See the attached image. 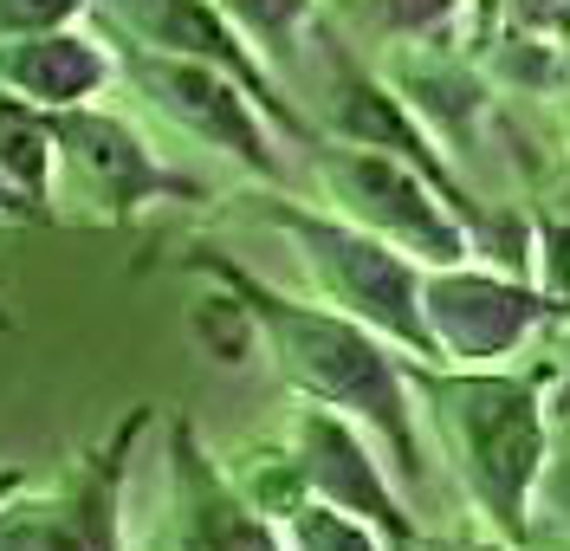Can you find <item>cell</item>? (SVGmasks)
Masks as SVG:
<instances>
[{"label": "cell", "mask_w": 570, "mask_h": 551, "mask_svg": "<svg viewBox=\"0 0 570 551\" xmlns=\"http://www.w3.org/2000/svg\"><path fill=\"white\" fill-rule=\"evenodd\" d=\"M85 20V0H0V39L7 33H46Z\"/></svg>", "instance_id": "19"}, {"label": "cell", "mask_w": 570, "mask_h": 551, "mask_svg": "<svg viewBox=\"0 0 570 551\" xmlns=\"http://www.w3.org/2000/svg\"><path fill=\"white\" fill-rule=\"evenodd\" d=\"M285 441L298 454V474H305L312 500L376 525L390 545H409L422 532V519L409 513V500H402V480L383 461V447L370 441V429H356L351 415H337L324 403H298L292 422H285Z\"/></svg>", "instance_id": "11"}, {"label": "cell", "mask_w": 570, "mask_h": 551, "mask_svg": "<svg viewBox=\"0 0 570 551\" xmlns=\"http://www.w3.org/2000/svg\"><path fill=\"white\" fill-rule=\"evenodd\" d=\"M188 331H195V344L208 351L214 364H227V370L247 364L253 351H259V325H253V312L227 293V286H214V293H202L195 305H188Z\"/></svg>", "instance_id": "17"}, {"label": "cell", "mask_w": 570, "mask_h": 551, "mask_svg": "<svg viewBox=\"0 0 570 551\" xmlns=\"http://www.w3.org/2000/svg\"><path fill=\"white\" fill-rule=\"evenodd\" d=\"M409 390L415 409L434 429L441 461L454 468V486L480 513L487 532L532 545V506L538 480L551 461V357L538 370L512 364H422L409 357Z\"/></svg>", "instance_id": "2"}, {"label": "cell", "mask_w": 570, "mask_h": 551, "mask_svg": "<svg viewBox=\"0 0 570 551\" xmlns=\"http://www.w3.org/2000/svg\"><path fill=\"white\" fill-rule=\"evenodd\" d=\"M181 273L227 286L253 312L259 351L273 357L285 390L298 403H324L337 415H351L356 429H370V441L390 461V474L402 486H422L428 480L422 409H415V390H409V357L395 351L390 337H376L370 325L331 312L324 298H292L279 286H266L259 273H247L240 259L220 254V247H188Z\"/></svg>", "instance_id": "1"}, {"label": "cell", "mask_w": 570, "mask_h": 551, "mask_svg": "<svg viewBox=\"0 0 570 551\" xmlns=\"http://www.w3.org/2000/svg\"><path fill=\"white\" fill-rule=\"evenodd\" d=\"M318 13L363 46H428L466 27V0H318Z\"/></svg>", "instance_id": "13"}, {"label": "cell", "mask_w": 570, "mask_h": 551, "mask_svg": "<svg viewBox=\"0 0 570 551\" xmlns=\"http://www.w3.org/2000/svg\"><path fill=\"white\" fill-rule=\"evenodd\" d=\"M52 156H59L66 195L85 201V215L105 220V227H124L142 208H156V201H208V188L195 176H181V169H169L156 149L142 144L137 124L117 117L110 105H98V98L52 110Z\"/></svg>", "instance_id": "8"}, {"label": "cell", "mask_w": 570, "mask_h": 551, "mask_svg": "<svg viewBox=\"0 0 570 551\" xmlns=\"http://www.w3.org/2000/svg\"><path fill=\"white\" fill-rule=\"evenodd\" d=\"M538 500H544V513H551V519H558V525L570 532V447H564V454L551 447V461H544V480H538Z\"/></svg>", "instance_id": "21"}, {"label": "cell", "mask_w": 570, "mask_h": 551, "mask_svg": "<svg viewBox=\"0 0 570 551\" xmlns=\"http://www.w3.org/2000/svg\"><path fill=\"white\" fill-rule=\"evenodd\" d=\"M0 220H59V215H52V208H39V201H27L20 188L0 176Z\"/></svg>", "instance_id": "25"}, {"label": "cell", "mask_w": 570, "mask_h": 551, "mask_svg": "<svg viewBox=\"0 0 570 551\" xmlns=\"http://www.w3.org/2000/svg\"><path fill=\"white\" fill-rule=\"evenodd\" d=\"M85 20L105 39H124V46H142V52H169V59H202L214 72L240 78L247 98L266 110V124L279 130V144L312 149L324 137L318 117L285 91L279 72L259 59V46L214 0H85Z\"/></svg>", "instance_id": "6"}, {"label": "cell", "mask_w": 570, "mask_h": 551, "mask_svg": "<svg viewBox=\"0 0 570 551\" xmlns=\"http://www.w3.org/2000/svg\"><path fill=\"white\" fill-rule=\"evenodd\" d=\"M156 409L137 403L98 447H78L59 474L27 480L0 500V551H130L124 545V486L130 454L149 435Z\"/></svg>", "instance_id": "4"}, {"label": "cell", "mask_w": 570, "mask_h": 551, "mask_svg": "<svg viewBox=\"0 0 570 551\" xmlns=\"http://www.w3.org/2000/svg\"><path fill=\"white\" fill-rule=\"evenodd\" d=\"M544 403H551V422L570 429V318H564V344L551 351V390H544Z\"/></svg>", "instance_id": "23"}, {"label": "cell", "mask_w": 570, "mask_h": 551, "mask_svg": "<svg viewBox=\"0 0 570 551\" xmlns=\"http://www.w3.org/2000/svg\"><path fill=\"white\" fill-rule=\"evenodd\" d=\"M0 176L20 188L27 201L52 208V176H59V156H52V110L27 105L20 91L0 85Z\"/></svg>", "instance_id": "14"}, {"label": "cell", "mask_w": 570, "mask_h": 551, "mask_svg": "<svg viewBox=\"0 0 570 551\" xmlns=\"http://www.w3.org/2000/svg\"><path fill=\"white\" fill-rule=\"evenodd\" d=\"M27 468H0V500H13V493H20V486H27Z\"/></svg>", "instance_id": "26"}, {"label": "cell", "mask_w": 570, "mask_h": 551, "mask_svg": "<svg viewBox=\"0 0 570 551\" xmlns=\"http://www.w3.org/2000/svg\"><path fill=\"white\" fill-rule=\"evenodd\" d=\"M214 7L259 46V59L273 72L285 59H298V46H305L312 20H318V0H214Z\"/></svg>", "instance_id": "16"}, {"label": "cell", "mask_w": 570, "mask_h": 551, "mask_svg": "<svg viewBox=\"0 0 570 551\" xmlns=\"http://www.w3.org/2000/svg\"><path fill=\"white\" fill-rule=\"evenodd\" d=\"M493 39H499V0H466L461 46L466 52H493Z\"/></svg>", "instance_id": "24"}, {"label": "cell", "mask_w": 570, "mask_h": 551, "mask_svg": "<svg viewBox=\"0 0 570 551\" xmlns=\"http://www.w3.org/2000/svg\"><path fill=\"white\" fill-rule=\"evenodd\" d=\"M279 532H285V551H395L376 525L337 513V506H324V500H305Z\"/></svg>", "instance_id": "18"}, {"label": "cell", "mask_w": 570, "mask_h": 551, "mask_svg": "<svg viewBox=\"0 0 570 551\" xmlns=\"http://www.w3.org/2000/svg\"><path fill=\"white\" fill-rule=\"evenodd\" d=\"M422 318L434 337V364H505L544 325H558L544 286L493 259L422 266Z\"/></svg>", "instance_id": "9"}, {"label": "cell", "mask_w": 570, "mask_h": 551, "mask_svg": "<svg viewBox=\"0 0 570 551\" xmlns=\"http://www.w3.org/2000/svg\"><path fill=\"white\" fill-rule=\"evenodd\" d=\"M142 551H285V532L234 493V480L220 468V454H208L202 429L188 415H169L163 519L149 525Z\"/></svg>", "instance_id": "10"}, {"label": "cell", "mask_w": 570, "mask_h": 551, "mask_svg": "<svg viewBox=\"0 0 570 551\" xmlns=\"http://www.w3.org/2000/svg\"><path fill=\"white\" fill-rule=\"evenodd\" d=\"M85 27H91V20H85ZM105 46L117 52V78H124L142 98V110H156L169 130L195 137L202 149L227 156V163H240L253 183H266V188L292 183L285 163H279V130L266 124V110L247 98L240 78L214 72L202 59L142 52V46H124V39H105Z\"/></svg>", "instance_id": "7"}, {"label": "cell", "mask_w": 570, "mask_h": 551, "mask_svg": "<svg viewBox=\"0 0 570 551\" xmlns=\"http://www.w3.org/2000/svg\"><path fill=\"white\" fill-rule=\"evenodd\" d=\"M305 156H312V176H318L331 215L370 227L376 240H390L395 254H409L415 266L473 259V234L461 227V215L434 195L428 176H415L409 163H395L390 149L318 137Z\"/></svg>", "instance_id": "5"}, {"label": "cell", "mask_w": 570, "mask_h": 551, "mask_svg": "<svg viewBox=\"0 0 570 551\" xmlns=\"http://www.w3.org/2000/svg\"><path fill=\"white\" fill-rule=\"evenodd\" d=\"M220 468L234 480V493L247 500L253 513H266L273 525L298 513L312 493H305V474H298V454H292V441H240L234 454H220Z\"/></svg>", "instance_id": "15"}, {"label": "cell", "mask_w": 570, "mask_h": 551, "mask_svg": "<svg viewBox=\"0 0 570 551\" xmlns=\"http://www.w3.org/2000/svg\"><path fill=\"white\" fill-rule=\"evenodd\" d=\"M564 0H499V33H544Z\"/></svg>", "instance_id": "22"}, {"label": "cell", "mask_w": 570, "mask_h": 551, "mask_svg": "<svg viewBox=\"0 0 570 551\" xmlns=\"http://www.w3.org/2000/svg\"><path fill=\"white\" fill-rule=\"evenodd\" d=\"M395 551H532V545H512V539H499V532H487V525H480V532H415V539H409V545H395Z\"/></svg>", "instance_id": "20"}, {"label": "cell", "mask_w": 570, "mask_h": 551, "mask_svg": "<svg viewBox=\"0 0 570 551\" xmlns=\"http://www.w3.org/2000/svg\"><path fill=\"white\" fill-rule=\"evenodd\" d=\"M259 220L292 240V254L312 279V298H324L331 312H344L356 325H370L376 337H390L402 357L434 364V337H428L422 318V266L409 254H395L390 240H376L370 227L331 215V208L292 201L285 188L259 195Z\"/></svg>", "instance_id": "3"}, {"label": "cell", "mask_w": 570, "mask_h": 551, "mask_svg": "<svg viewBox=\"0 0 570 551\" xmlns=\"http://www.w3.org/2000/svg\"><path fill=\"white\" fill-rule=\"evenodd\" d=\"M0 85L39 110H71L117 85V52L85 20L46 27V33H7L0 39Z\"/></svg>", "instance_id": "12"}]
</instances>
